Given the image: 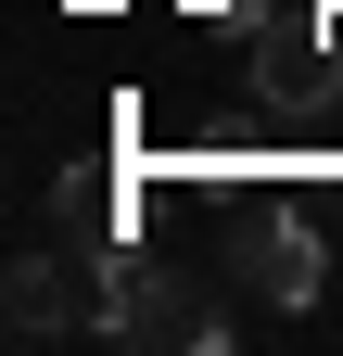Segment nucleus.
I'll list each match as a JSON object with an SVG mask.
<instances>
[{
    "label": "nucleus",
    "mask_w": 343,
    "mask_h": 356,
    "mask_svg": "<svg viewBox=\"0 0 343 356\" xmlns=\"http://www.w3.org/2000/svg\"><path fill=\"white\" fill-rule=\"evenodd\" d=\"M102 343L127 356H217L229 343V293L203 280V267H165V254H115L102 267Z\"/></svg>",
    "instance_id": "obj_1"
},
{
    "label": "nucleus",
    "mask_w": 343,
    "mask_h": 356,
    "mask_svg": "<svg viewBox=\"0 0 343 356\" xmlns=\"http://www.w3.org/2000/svg\"><path fill=\"white\" fill-rule=\"evenodd\" d=\"M331 280V242H318V216H242V242H229V293L242 305H318Z\"/></svg>",
    "instance_id": "obj_2"
},
{
    "label": "nucleus",
    "mask_w": 343,
    "mask_h": 356,
    "mask_svg": "<svg viewBox=\"0 0 343 356\" xmlns=\"http://www.w3.org/2000/svg\"><path fill=\"white\" fill-rule=\"evenodd\" d=\"M90 318H102V305H76V280H64L51 254H13V267H0V331H13V343H64V331H90Z\"/></svg>",
    "instance_id": "obj_3"
}]
</instances>
